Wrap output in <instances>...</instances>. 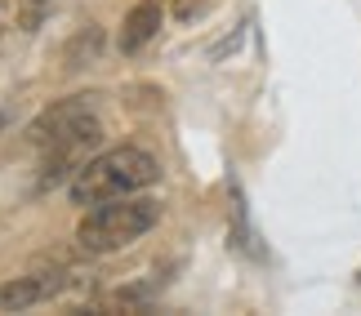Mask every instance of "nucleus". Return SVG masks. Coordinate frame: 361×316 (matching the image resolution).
Listing matches in <instances>:
<instances>
[{"instance_id": "obj_1", "label": "nucleus", "mask_w": 361, "mask_h": 316, "mask_svg": "<svg viewBox=\"0 0 361 316\" xmlns=\"http://www.w3.org/2000/svg\"><path fill=\"white\" fill-rule=\"evenodd\" d=\"M103 120H99V94H72V99H59L40 112L32 125H27V143L36 152H45V174H40V187L59 183L67 170H80L85 152L99 143Z\"/></svg>"}, {"instance_id": "obj_2", "label": "nucleus", "mask_w": 361, "mask_h": 316, "mask_svg": "<svg viewBox=\"0 0 361 316\" xmlns=\"http://www.w3.org/2000/svg\"><path fill=\"white\" fill-rule=\"evenodd\" d=\"M161 178V165L152 152L143 147H107V152L90 156L85 165L76 170L67 196L72 205H103V201H116V196H134V191H147L152 183Z\"/></svg>"}, {"instance_id": "obj_3", "label": "nucleus", "mask_w": 361, "mask_h": 316, "mask_svg": "<svg viewBox=\"0 0 361 316\" xmlns=\"http://www.w3.org/2000/svg\"><path fill=\"white\" fill-rule=\"evenodd\" d=\"M161 223V201L157 196H116V201H103L76 223V245L85 254H112L134 245L138 236H147L152 227Z\"/></svg>"}, {"instance_id": "obj_4", "label": "nucleus", "mask_w": 361, "mask_h": 316, "mask_svg": "<svg viewBox=\"0 0 361 316\" xmlns=\"http://www.w3.org/2000/svg\"><path fill=\"white\" fill-rule=\"evenodd\" d=\"M67 285H72V272L63 263L36 267V272H27V277H13V281L0 285V312H27V308L45 303L54 294H63Z\"/></svg>"}, {"instance_id": "obj_5", "label": "nucleus", "mask_w": 361, "mask_h": 316, "mask_svg": "<svg viewBox=\"0 0 361 316\" xmlns=\"http://www.w3.org/2000/svg\"><path fill=\"white\" fill-rule=\"evenodd\" d=\"M161 23H165V9L161 0H138V5L121 18V36H116V49L121 53H143L152 40L161 36Z\"/></svg>"}, {"instance_id": "obj_6", "label": "nucleus", "mask_w": 361, "mask_h": 316, "mask_svg": "<svg viewBox=\"0 0 361 316\" xmlns=\"http://www.w3.org/2000/svg\"><path fill=\"white\" fill-rule=\"evenodd\" d=\"M228 196H232V210H228V245L245 258L263 263V245H259V232L250 223V205H245V191L241 183H228Z\"/></svg>"}, {"instance_id": "obj_7", "label": "nucleus", "mask_w": 361, "mask_h": 316, "mask_svg": "<svg viewBox=\"0 0 361 316\" xmlns=\"http://www.w3.org/2000/svg\"><path fill=\"white\" fill-rule=\"evenodd\" d=\"M165 281H138V285H125V290H112L103 294L99 303H94V312H147L152 303H157Z\"/></svg>"}, {"instance_id": "obj_8", "label": "nucleus", "mask_w": 361, "mask_h": 316, "mask_svg": "<svg viewBox=\"0 0 361 316\" xmlns=\"http://www.w3.org/2000/svg\"><path fill=\"white\" fill-rule=\"evenodd\" d=\"M99 53H103V27H99V23H85L72 40H67L63 67H67V72H80V67L99 63Z\"/></svg>"}, {"instance_id": "obj_9", "label": "nucleus", "mask_w": 361, "mask_h": 316, "mask_svg": "<svg viewBox=\"0 0 361 316\" xmlns=\"http://www.w3.org/2000/svg\"><path fill=\"white\" fill-rule=\"evenodd\" d=\"M241 40H245V27H237L232 36H224V40H219V45L210 49V63H224L228 53H237V49H241Z\"/></svg>"}, {"instance_id": "obj_10", "label": "nucleus", "mask_w": 361, "mask_h": 316, "mask_svg": "<svg viewBox=\"0 0 361 316\" xmlns=\"http://www.w3.org/2000/svg\"><path fill=\"white\" fill-rule=\"evenodd\" d=\"M197 13H205V0H178L174 5V18H183V23H192Z\"/></svg>"}, {"instance_id": "obj_11", "label": "nucleus", "mask_w": 361, "mask_h": 316, "mask_svg": "<svg viewBox=\"0 0 361 316\" xmlns=\"http://www.w3.org/2000/svg\"><path fill=\"white\" fill-rule=\"evenodd\" d=\"M45 5H49V0H27V13H32V23L40 18V9H45Z\"/></svg>"}, {"instance_id": "obj_12", "label": "nucleus", "mask_w": 361, "mask_h": 316, "mask_svg": "<svg viewBox=\"0 0 361 316\" xmlns=\"http://www.w3.org/2000/svg\"><path fill=\"white\" fill-rule=\"evenodd\" d=\"M357 285H361V272H357Z\"/></svg>"}]
</instances>
